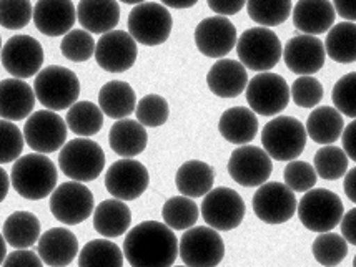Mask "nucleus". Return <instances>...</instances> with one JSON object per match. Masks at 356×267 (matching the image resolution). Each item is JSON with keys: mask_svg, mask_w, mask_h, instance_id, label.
Instances as JSON below:
<instances>
[{"mask_svg": "<svg viewBox=\"0 0 356 267\" xmlns=\"http://www.w3.org/2000/svg\"><path fill=\"white\" fill-rule=\"evenodd\" d=\"M50 211L54 218L67 226L87 221L95 211L93 193L83 183L69 181L54 189L50 196Z\"/></svg>", "mask_w": 356, "mask_h": 267, "instance_id": "9b49d317", "label": "nucleus"}, {"mask_svg": "<svg viewBox=\"0 0 356 267\" xmlns=\"http://www.w3.org/2000/svg\"><path fill=\"white\" fill-rule=\"evenodd\" d=\"M35 107V92L20 78H6L0 82V118L20 121L31 117Z\"/></svg>", "mask_w": 356, "mask_h": 267, "instance_id": "b1692460", "label": "nucleus"}, {"mask_svg": "<svg viewBox=\"0 0 356 267\" xmlns=\"http://www.w3.org/2000/svg\"><path fill=\"white\" fill-rule=\"evenodd\" d=\"M99 107L112 120H124L137 108V95L127 82L113 80L100 88Z\"/></svg>", "mask_w": 356, "mask_h": 267, "instance_id": "7c9ffc66", "label": "nucleus"}, {"mask_svg": "<svg viewBox=\"0 0 356 267\" xmlns=\"http://www.w3.org/2000/svg\"><path fill=\"white\" fill-rule=\"evenodd\" d=\"M67 128L82 138H90L104 126V112L92 101H77L69 108L65 117Z\"/></svg>", "mask_w": 356, "mask_h": 267, "instance_id": "f704fd0d", "label": "nucleus"}, {"mask_svg": "<svg viewBox=\"0 0 356 267\" xmlns=\"http://www.w3.org/2000/svg\"><path fill=\"white\" fill-rule=\"evenodd\" d=\"M79 267H124V251L112 241H88L79 252Z\"/></svg>", "mask_w": 356, "mask_h": 267, "instance_id": "c9c22d12", "label": "nucleus"}, {"mask_svg": "<svg viewBox=\"0 0 356 267\" xmlns=\"http://www.w3.org/2000/svg\"><path fill=\"white\" fill-rule=\"evenodd\" d=\"M57 168L54 161L40 153L20 156L14 161L10 173V184L17 194L31 201H39L54 193L57 188Z\"/></svg>", "mask_w": 356, "mask_h": 267, "instance_id": "f03ea898", "label": "nucleus"}, {"mask_svg": "<svg viewBox=\"0 0 356 267\" xmlns=\"http://www.w3.org/2000/svg\"><path fill=\"white\" fill-rule=\"evenodd\" d=\"M33 17L31 0H0V25L7 31L27 27Z\"/></svg>", "mask_w": 356, "mask_h": 267, "instance_id": "37998d69", "label": "nucleus"}, {"mask_svg": "<svg viewBox=\"0 0 356 267\" xmlns=\"http://www.w3.org/2000/svg\"><path fill=\"white\" fill-rule=\"evenodd\" d=\"M290 87L278 74L261 71L247 85V101L250 110L261 117L280 114L290 103Z\"/></svg>", "mask_w": 356, "mask_h": 267, "instance_id": "9d476101", "label": "nucleus"}, {"mask_svg": "<svg viewBox=\"0 0 356 267\" xmlns=\"http://www.w3.org/2000/svg\"><path fill=\"white\" fill-rule=\"evenodd\" d=\"M248 82L247 69L238 60L230 58H220L207 74V85L210 92L220 98H236L243 90H247Z\"/></svg>", "mask_w": 356, "mask_h": 267, "instance_id": "5701e85b", "label": "nucleus"}, {"mask_svg": "<svg viewBox=\"0 0 356 267\" xmlns=\"http://www.w3.org/2000/svg\"><path fill=\"white\" fill-rule=\"evenodd\" d=\"M245 206L243 198L230 188H213L203 196L202 218L215 231H233L243 223Z\"/></svg>", "mask_w": 356, "mask_h": 267, "instance_id": "ddd939ff", "label": "nucleus"}, {"mask_svg": "<svg viewBox=\"0 0 356 267\" xmlns=\"http://www.w3.org/2000/svg\"><path fill=\"white\" fill-rule=\"evenodd\" d=\"M32 19L40 33L60 37L72 31L77 20V10L72 0H39Z\"/></svg>", "mask_w": 356, "mask_h": 267, "instance_id": "412c9836", "label": "nucleus"}, {"mask_svg": "<svg viewBox=\"0 0 356 267\" xmlns=\"http://www.w3.org/2000/svg\"><path fill=\"white\" fill-rule=\"evenodd\" d=\"M108 145L122 158H135L142 155L148 145V135L142 123L124 118L112 125L108 133Z\"/></svg>", "mask_w": 356, "mask_h": 267, "instance_id": "bb28decb", "label": "nucleus"}, {"mask_svg": "<svg viewBox=\"0 0 356 267\" xmlns=\"http://www.w3.org/2000/svg\"><path fill=\"white\" fill-rule=\"evenodd\" d=\"M6 257H7V241H6V237H3L2 232H0V266L3 264Z\"/></svg>", "mask_w": 356, "mask_h": 267, "instance_id": "13d9d810", "label": "nucleus"}, {"mask_svg": "<svg viewBox=\"0 0 356 267\" xmlns=\"http://www.w3.org/2000/svg\"><path fill=\"white\" fill-rule=\"evenodd\" d=\"M313 257L325 267H337L345 261L348 256V243L345 237L334 232H321L320 236L313 241L312 246Z\"/></svg>", "mask_w": 356, "mask_h": 267, "instance_id": "ea45409f", "label": "nucleus"}, {"mask_svg": "<svg viewBox=\"0 0 356 267\" xmlns=\"http://www.w3.org/2000/svg\"><path fill=\"white\" fill-rule=\"evenodd\" d=\"M137 42L125 31L104 33L95 45V60L100 69L110 74H124L137 62Z\"/></svg>", "mask_w": 356, "mask_h": 267, "instance_id": "a211bd4d", "label": "nucleus"}, {"mask_svg": "<svg viewBox=\"0 0 356 267\" xmlns=\"http://www.w3.org/2000/svg\"><path fill=\"white\" fill-rule=\"evenodd\" d=\"M323 85L312 75L298 76L290 88V96L300 108H315L323 100Z\"/></svg>", "mask_w": 356, "mask_h": 267, "instance_id": "a18cd8bd", "label": "nucleus"}, {"mask_svg": "<svg viewBox=\"0 0 356 267\" xmlns=\"http://www.w3.org/2000/svg\"><path fill=\"white\" fill-rule=\"evenodd\" d=\"M150 184L148 169L134 158L118 160L107 169L105 188L115 199L134 201L145 193Z\"/></svg>", "mask_w": 356, "mask_h": 267, "instance_id": "f3484780", "label": "nucleus"}, {"mask_svg": "<svg viewBox=\"0 0 356 267\" xmlns=\"http://www.w3.org/2000/svg\"><path fill=\"white\" fill-rule=\"evenodd\" d=\"M325 50L337 63L356 62V24L341 22L333 25L326 35Z\"/></svg>", "mask_w": 356, "mask_h": 267, "instance_id": "72a5a7b5", "label": "nucleus"}, {"mask_svg": "<svg viewBox=\"0 0 356 267\" xmlns=\"http://www.w3.org/2000/svg\"><path fill=\"white\" fill-rule=\"evenodd\" d=\"M209 7L215 14L228 17V15H235L247 6V0H207Z\"/></svg>", "mask_w": 356, "mask_h": 267, "instance_id": "8fccbe9b", "label": "nucleus"}, {"mask_svg": "<svg viewBox=\"0 0 356 267\" xmlns=\"http://www.w3.org/2000/svg\"><path fill=\"white\" fill-rule=\"evenodd\" d=\"M95 45L97 42L93 40L90 32L77 28V31H70L63 35L60 52L67 60L82 63L90 60L93 55H95Z\"/></svg>", "mask_w": 356, "mask_h": 267, "instance_id": "a19ab883", "label": "nucleus"}, {"mask_svg": "<svg viewBox=\"0 0 356 267\" xmlns=\"http://www.w3.org/2000/svg\"><path fill=\"white\" fill-rule=\"evenodd\" d=\"M353 267H356V256H355V259H353Z\"/></svg>", "mask_w": 356, "mask_h": 267, "instance_id": "680f3d73", "label": "nucleus"}, {"mask_svg": "<svg viewBox=\"0 0 356 267\" xmlns=\"http://www.w3.org/2000/svg\"><path fill=\"white\" fill-rule=\"evenodd\" d=\"M37 254L49 267H67L77 257L79 239L65 227L49 229L37 243Z\"/></svg>", "mask_w": 356, "mask_h": 267, "instance_id": "4be33fe9", "label": "nucleus"}, {"mask_svg": "<svg viewBox=\"0 0 356 267\" xmlns=\"http://www.w3.org/2000/svg\"><path fill=\"white\" fill-rule=\"evenodd\" d=\"M228 173L232 180L245 188H258L265 184L273 173V161L264 148L243 145L235 148L228 160Z\"/></svg>", "mask_w": 356, "mask_h": 267, "instance_id": "4468645a", "label": "nucleus"}, {"mask_svg": "<svg viewBox=\"0 0 356 267\" xmlns=\"http://www.w3.org/2000/svg\"><path fill=\"white\" fill-rule=\"evenodd\" d=\"M67 123L52 110H39L27 118L24 126V138L33 153L50 155L62 150L67 143Z\"/></svg>", "mask_w": 356, "mask_h": 267, "instance_id": "f8f14e48", "label": "nucleus"}, {"mask_svg": "<svg viewBox=\"0 0 356 267\" xmlns=\"http://www.w3.org/2000/svg\"><path fill=\"white\" fill-rule=\"evenodd\" d=\"M33 92L47 110H69L80 96L79 76L65 67L50 65L37 74Z\"/></svg>", "mask_w": 356, "mask_h": 267, "instance_id": "7ed1b4c3", "label": "nucleus"}, {"mask_svg": "<svg viewBox=\"0 0 356 267\" xmlns=\"http://www.w3.org/2000/svg\"><path fill=\"white\" fill-rule=\"evenodd\" d=\"M247 10L261 27H278L291 15V0H247Z\"/></svg>", "mask_w": 356, "mask_h": 267, "instance_id": "4c0bfd02", "label": "nucleus"}, {"mask_svg": "<svg viewBox=\"0 0 356 267\" xmlns=\"http://www.w3.org/2000/svg\"><path fill=\"white\" fill-rule=\"evenodd\" d=\"M127 27L137 44L156 46L168 40L173 19L168 8L162 3L143 2L132 8L127 20Z\"/></svg>", "mask_w": 356, "mask_h": 267, "instance_id": "6e6552de", "label": "nucleus"}, {"mask_svg": "<svg viewBox=\"0 0 356 267\" xmlns=\"http://www.w3.org/2000/svg\"><path fill=\"white\" fill-rule=\"evenodd\" d=\"M285 184L295 193H307L312 188H315L318 175L315 166H312L307 161H290L286 164L285 171Z\"/></svg>", "mask_w": 356, "mask_h": 267, "instance_id": "de8ad7c7", "label": "nucleus"}, {"mask_svg": "<svg viewBox=\"0 0 356 267\" xmlns=\"http://www.w3.org/2000/svg\"><path fill=\"white\" fill-rule=\"evenodd\" d=\"M343 130V114L333 107L315 108L307 120V135L318 145H333L341 138Z\"/></svg>", "mask_w": 356, "mask_h": 267, "instance_id": "473e14b6", "label": "nucleus"}, {"mask_svg": "<svg viewBox=\"0 0 356 267\" xmlns=\"http://www.w3.org/2000/svg\"><path fill=\"white\" fill-rule=\"evenodd\" d=\"M282 57L288 70L293 74L300 76L313 75L325 65V44L320 38L302 33V35H296L286 42Z\"/></svg>", "mask_w": 356, "mask_h": 267, "instance_id": "aec40b11", "label": "nucleus"}, {"mask_svg": "<svg viewBox=\"0 0 356 267\" xmlns=\"http://www.w3.org/2000/svg\"><path fill=\"white\" fill-rule=\"evenodd\" d=\"M341 143H343V151L346 153V156L351 161H356V120L351 121L341 135Z\"/></svg>", "mask_w": 356, "mask_h": 267, "instance_id": "603ef678", "label": "nucleus"}, {"mask_svg": "<svg viewBox=\"0 0 356 267\" xmlns=\"http://www.w3.org/2000/svg\"><path fill=\"white\" fill-rule=\"evenodd\" d=\"M77 20L83 31L104 35L115 31L120 22V6L117 0H80Z\"/></svg>", "mask_w": 356, "mask_h": 267, "instance_id": "a878e982", "label": "nucleus"}, {"mask_svg": "<svg viewBox=\"0 0 356 267\" xmlns=\"http://www.w3.org/2000/svg\"><path fill=\"white\" fill-rule=\"evenodd\" d=\"M296 213H298L300 223L308 231L321 234V232H330L341 223L345 207L337 193L318 188L303 194V198L298 201Z\"/></svg>", "mask_w": 356, "mask_h": 267, "instance_id": "423d86ee", "label": "nucleus"}, {"mask_svg": "<svg viewBox=\"0 0 356 267\" xmlns=\"http://www.w3.org/2000/svg\"><path fill=\"white\" fill-rule=\"evenodd\" d=\"M8 188H10V178H8L6 169L0 166V203L7 198Z\"/></svg>", "mask_w": 356, "mask_h": 267, "instance_id": "6e6d98bb", "label": "nucleus"}, {"mask_svg": "<svg viewBox=\"0 0 356 267\" xmlns=\"http://www.w3.org/2000/svg\"><path fill=\"white\" fill-rule=\"evenodd\" d=\"M132 224V211L120 199H105L93 211V227L100 236L118 237L125 234Z\"/></svg>", "mask_w": 356, "mask_h": 267, "instance_id": "c85d7f7f", "label": "nucleus"}, {"mask_svg": "<svg viewBox=\"0 0 356 267\" xmlns=\"http://www.w3.org/2000/svg\"><path fill=\"white\" fill-rule=\"evenodd\" d=\"M198 52L209 58H223L235 49L236 28L228 17L215 15L203 19L193 33Z\"/></svg>", "mask_w": 356, "mask_h": 267, "instance_id": "6ab92c4d", "label": "nucleus"}, {"mask_svg": "<svg viewBox=\"0 0 356 267\" xmlns=\"http://www.w3.org/2000/svg\"><path fill=\"white\" fill-rule=\"evenodd\" d=\"M0 52H2V37H0Z\"/></svg>", "mask_w": 356, "mask_h": 267, "instance_id": "052dcab7", "label": "nucleus"}, {"mask_svg": "<svg viewBox=\"0 0 356 267\" xmlns=\"http://www.w3.org/2000/svg\"><path fill=\"white\" fill-rule=\"evenodd\" d=\"M343 189H345V194L348 196L350 201L356 205V166L351 168L350 171H346Z\"/></svg>", "mask_w": 356, "mask_h": 267, "instance_id": "5fc2aeb1", "label": "nucleus"}, {"mask_svg": "<svg viewBox=\"0 0 356 267\" xmlns=\"http://www.w3.org/2000/svg\"><path fill=\"white\" fill-rule=\"evenodd\" d=\"M2 267H44V261L39 254L29 249H15L14 252L7 254Z\"/></svg>", "mask_w": 356, "mask_h": 267, "instance_id": "09e8293b", "label": "nucleus"}, {"mask_svg": "<svg viewBox=\"0 0 356 267\" xmlns=\"http://www.w3.org/2000/svg\"><path fill=\"white\" fill-rule=\"evenodd\" d=\"M118 2H124L127 6H138V3H143L145 0H118Z\"/></svg>", "mask_w": 356, "mask_h": 267, "instance_id": "bf43d9fd", "label": "nucleus"}, {"mask_svg": "<svg viewBox=\"0 0 356 267\" xmlns=\"http://www.w3.org/2000/svg\"><path fill=\"white\" fill-rule=\"evenodd\" d=\"M348 160L350 158L343 151V148L326 145L315 153L313 163H315L316 175L321 180L337 181L345 176L346 171H348Z\"/></svg>", "mask_w": 356, "mask_h": 267, "instance_id": "58836bf2", "label": "nucleus"}, {"mask_svg": "<svg viewBox=\"0 0 356 267\" xmlns=\"http://www.w3.org/2000/svg\"><path fill=\"white\" fill-rule=\"evenodd\" d=\"M0 60L14 78H31L42 70L44 49L40 42L31 35H14L2 46Z\"/></svg>", "mask_w": 356, "mask_h": 267, "instance_id": "dca6fc26", "label": "nucleus"}, {"mask_svg": "<svg viewBox=\"0 0 356 267\" xmlns=\"http://www.w3.org/2000/svg\"><path fill=\"white\" fill-rule=\"evenodd\" d=\"M253 211L257 218L266 224H283L290 221L296 213L298 201L295 191L278 181H266L253 194Z\"/></svg>", "mask_w": 356, "mask_h": 267, "instance_id": "2eb2a0df", "label": "nucleus"}, {"mask_svg": "<svg viewBox=\"0 0 356 267\" xmlns=\"http://www.w3.org/2000/svg\"><path fill=\"white\" fill-rule=\"evenodd\" d=\"M307 128L293 117L273 118L261 130V145L271 160L293 161L307 146Z\"/></svg>", "mask_w": 356, "mask_h": 267, "instance_id": "39448f33", "label": "nucleus"}, {"mask_svg": "<svg viewBox=\"0 0 356 267\" xmlns=\"http://www.w3.org/2000/svg\"><path fill=\"white\" fill-rule=\"evenodd\" d=\"M332 100L338 112L356 120V71L343 75L334 83Z\"/></svg>", "mask_w": 356, "mask_h": 267, "instance_id": "49530a36", "label": "nucleus"}, {"mask_svg": "<svg viewBox=\"0 0 356 267\" xmlns=\"http://www.w3.org/2000/svg\"><path fill=\"white\" fill-rule=\"evenodd\" d=\"M25 145L24 133L15 123L0 120V164L17 161Z\"/></svg>", "mask_w": 356, "mask_h": 267, "instance_id": "c03bdc74", "label": "nucleus"}, {"mask_svg": "<svg viewBox=\"0 0 356 267\" xmlns=\"http://www.w3.org/2000/svg\"><path fill=\"white\" fill-rule=\"evenodd\" d=\"M58 166L72 181H95L105 168V153L90 138H75L67 141L58 153Z\"/></svg>", "mask_w": 356, "mask_h": 267, "instance_id": "20e7f679", "label": "nucleus"}, {"mask_svg": "<svg viewBox=\"0 0 356 267\" xmlns=\"http://www.w3.org/2000/svg\"><path fill=\"white\" fill-rule=\"evenodd\" d=\"M341 236L351 246H356V207L343 214L341 219Z\"/></svg>", "mask_w": 356, "mask_h": 267, "instance_id": "3c124183", "label": "nucleus"}, {"mask_svg": "<svg viewBox=\"0 0 356 267\" xmlns=\"http://www.w3.org/2000/svg\"><path fill=\"white\" fill-rule=\"evenodd\" d=\"M220 135L232 145H248L258 133V118L250 108L233 107L222 113L218 121Z\"/></svg>", "mask_w": 356, "mask_h": 267, "instance_id": "cd10ccee", "label": "nucleus"}, {"mask_svg": "<svg viewBox=\"0 0 356 267\" xmlns=\"http://www.w3.org/2000/svg\"><path fill=\"white\" fill-rule=\"evenodd\" d=\"M177 267H186V266H177Z\"/></svg>", "mask_w": 356, "mask_h": 267, "instance_id": "e2e57ef3", "label": "nucleus"}, {"mask_svg": "<svg viewBox=\"0 0 356 267\" xmlns=\"http://www.w3.org/2000/svg\"><path fill=\"white\" fill-rule=\"evenodd\" d=\"M178 256L186 267H217L225 257V243L213 227H190L178 241Z\"/></svg>", "mask_w": 356, "mask_h": 267, "instance_id": "1a4fd4ad", "label": "nucleus"}, {"mask_svg": "<svg viewBox=\"0 0 356 267\" xmlns=\"http://www.w3.org/2000/svg\"><path fill=\"white\" fill-rule=\"evenodd\" d=\"M236 53L245 69L270 71L283 55L282 42L277 33L266 27L248 28L236 40Z\"/></svg>", "mask_w": 356, "mask_h": 267, "instance_id": "0eeeda50", "label": "nucleus"}, {"mask_svg": "<svg viewBox=\"0 0 356 267\" xmlns=\"http://www.w3.org/2000/svg\"><path fill=\"white\" fill-rule=\"evenodd\" d=\"M163 223L173 231H186L193 227L200 218L197 203L192 198L173 196L162 207Z\"/></svg>", "mask_w": 356, "mask_h": 267, "instance_id": "e433bc0d", "label": "nucleus"}, {"mask_svg": "<svg viewBox=\"0 0 356 267\" xmlns=\"http://www.w3.org/2000/svg\"><path fill=\"white\" fill-rule=\"evenodd\" d=\"M2 234L14 249H29L39 243L42 226L39 218L31 211H15L3 223Z\"/></svg>", "mask_w": 356, "mask_h": 267, "instance_id": "2f4dec72", "label": "nucleus"}, {"mask_svg": "<svg viewBox=\"0 0 356 267\" xmlns=\"http://www.w3.org/2000/svg\"><path fill=\"white\" fill-rule=\"evenodd\" d=\"M215 169L200 160H190L178 168L175 175L177 189L181 196L202 198L213 189Z\"/></svg>", "mask_w": 356, "mask_h": 267, "instance_id": "c756f323", "label": "nucleus"}, {"mask_svg": "<svg viewBox=\"0 0 356 267\" xmlns=\"http://www.w3.org/2000/svg\"><path fill=\"white\" fill-rule=\"evenodd\" d=\"M135 114H137V121L142 123L143 126L159 128V126L165 125L168 117H170V107H168V101L163 96L150 93V95L143 96L138 101Z\"/></svg>", "mask_w": 356, "mask_h": 267, "instance_id": "79ce46f5", "label": "nucleus"}, {"mask_svg": "<svg viewBox=\"0 0 356 267\" xmlns=\"http://www.w3.org/2000/svg\"><path fill=\"white\" fill-rule=\"evenodd\" d=\"M337 12L330 0H298L293 8V25L305 35H321L333 27Z\"/></svg>", "mask_w": 356, "mask_h": 267, "instance_id": "393cba45", "label": "nucleus"}, {"mask_svg": "<svg viewBox=\"0 0 356 267\" xmlns=\"http://www.w3.org/2000/svg\"><path fill=\"white\" fill-rule=\"evenodd\" d=\"M332 3L337 15H340L346 22H356V0H333Z\"/></svg>", "mask_w": 356, "mask_h": 267, "instance_id": "864d4df0", "label": "nucleus"}, {"mask_svg": "<svg viewBox=\"0 0 356 267\" xmlns=\"http://www.w3.org/2000/svg\"><path fill=\"white\" fill-rule=\"evenodd\" d=\"M160 2H162L165 7L178 8V10H181V8L193 7L198 0H160Z\"/></svg>", "mask_w": 356, "mask_h": 267, "instance_id": "4d7b16f0", "label": "nucleus"}, {"mask_svg": "<svg viewBox=\"0 0 356 267\" xmlns=\"http://www.w3.org/2000/svg\"><path fill=\"white\" fill-rule=\"evenodd\" d=\"M124 256L132 267H172L178 257V239L165 223L143 221L127 234Z\"/></svg>", "mask_w": 356, "mask_h": 267, "instance_id": "f257e3e1", "label": "nucleus"}]
</instances>
